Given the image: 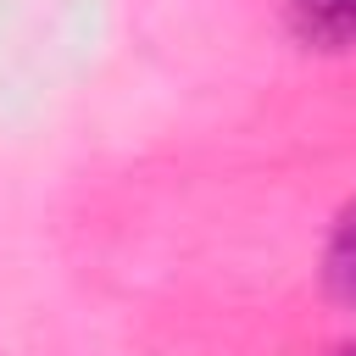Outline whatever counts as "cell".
I'll list each match as a JSON object with an SVG mask.
<instances>
[{"instance_id":"obj_1","label":"cell","mask_w":356,"mask_h":356,"mask_svg":"<svg viewBox=\"0 0 356 356\" xmlns=\"http://www.w3.org/2000/svg\"><path fill=\"white\" fill-rule=\"evenodd\" d=\"M323 278H328V289H334L345 306H356V206H350V211L334 222V234H328Z\"/></svg>"},{"instance_id":"obj_3","label":"cell","mask_w":356,"mask_h":356,"mask_svg":"<svg viewBox=\"0 0 356 356\" xmlns=\"http://www.w3.org/2000/svg\"><path fill=\"white\" fill-rule=\"evenodd\" d=\"M334 356H356V345H345V350H334Z\"/></svg>"},{"instance_id":"obj_2","label":"cell","mask_w":356,"mask_h":356,"mask_svg":"<svg viewBox=\"0 0 356 356\" xmlns=\"http://www.w3.org/2000/svg\"><path fill=\"white\" fill-rule=\"evenodd\" d=\"M300 22L323 44H356V0H300Z\"/></svg>"}]
</instances>
